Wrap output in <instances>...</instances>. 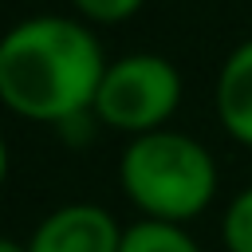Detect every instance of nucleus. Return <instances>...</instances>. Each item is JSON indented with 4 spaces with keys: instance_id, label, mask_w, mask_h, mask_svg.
<instances>
[{
    "instance_id": "f257e3e1",
    "label": "nucleus",
    "mask_w": 252,
    "mask_h": 252,
    "mask_svg": "<svg viewBox=\"0 0 252 252\" xmlns=\"http://www.w3.org/2000/svg\"><path fill=\"white\" fill-rule=\"evenodd\" d=\"M106 55L91 24L28 16L0 35V102L28 122L63 126L94 110Z\"/></svg>"
},
{
    "instance_id": "f03ea898",
    "label": "nucleus",
    "mask_w": 252,
    "mask_h": 252,
    "mask_svg": "<svg viewBox=\"0 0 252 252\" xmlns=\"http://www.w3.org/2000/svg\"><path fill=\"white\" fill-rule=\"evenodd\" d=\"M118 185L142 220L185 224L217 201L220 173L205 142L165 126L126 142L118 158Z\"/></svg>"
},
{
    "instance_id": "7ed1b4c3",
    "label": "nucleus",
    "mask_w": 252,
    "mask_h": 252,
    "mask_svg": "<svg viewBox=\"0 0 252 252\" xmlns=\"http://www.w3.org/2000/svg\"><path fill=\"white\" fill-rule=\"evenodd\" d=\"M177 106H181V71L154 51H134L106 63L94 94V118L130 138L165 130Z\"/></svg>"
},
{
    "instance_id": "20e7f679",
    "label": "nucleus",
    "mask_w": 252,
    "mask_h": 252,
    "mask_svg": "<svg viewBox=\"0 0 252 252\" xmlns=\"http://www.w3.org/2000/svg\"><path fill=\"white\" fill-rule=\"evenodd\" d=\"M122 232L126 228L102 205L71 201L51 209L35 224V232L28 236V252H118Z\"/></svg>"
},
{
    "instance_id": "39448f33",
    "label": "nucleus",
    "mask_w": 252,
    "mask_h": 252,
    "mask_svg": "<svg viewBox=\"0 0 252 252\" xmlns=\"http://www.w3.org/2000/svg\"><path fill=\"white\" fill-rule=\"evenodd\" d=\"M217 118L224 134L252 146V39L236 43L217 75Z\"/></svg>"
},
{
    "instance_id": "423d86ee",
    "label": "nucleus",
    "mask_w": 252,
    "mask_h": 252,
    "mask_svg": "<svg viewBox=\"0 0 252 252\" xmlns=\"http://www.w3.org/2000/svg\"><path fill=\"white\" fill-rule=\"evenodd\" d=\"M118 252H201V244L185 232V224L134 220L122 232V248Z\"/></svg>"
},
{
    "instance_id": "0eeeda50",
    "label": "nucleus",
    "mask_w": 252,
    "mask_h": 252,
    "mask_svg": "<svg viewBox=\"0 0 252 252\" xmlns=\"http://www.w3.org/2000/svg\"><path fill=\"white\" fill-rule=\"evenodd\" d=\"M220 236H224V248L228 252H252V185H244L224 205Z\"/></svg>"
},
{
    "instance_id": "6e6552de",
    "label": "nucleus",
    "mask_w": 252,
    "mask_h": 252,
    "mask_svg": "<svg viewBox=\"0 0 252 252\" xmlns=\"http://www.w3.org/2000/svg\"><path fill=\"white\" fill-rule=\"evenodd\" d=\"M83 24H122L130 20L146 0H71Z\"/></svg>"
},
{
    "instance_id": "1a4fd4ad",
    "label": "nucleus",
    "mask_w": 252,
    "mask_h": 252,
    "mask_svg": "<svg viewBox=\"0 0 252 252\" xmlns=\"http://www.w3.org/2000/svg\"><path fill=\"white\" fill-rule=\"evenodd\" d=\"M0 252H28V240H16V236H0Z\"/></svg>"
},
{
    "instance_id": "9d476101",
    "label": "nucleus",
    "mask_w": 252,
    "mask_h": 252,
    "mask_svg": "<svg viewBox=\"0 0 252 252\" xmlns=\"http://www.w3.org/2000/svg\"><path fill=\"white\" fill-rule=\"evenodd\" d=\"M4 177H8V142L0 134V185H4Z\"/></svg>"
}]
</instances>
